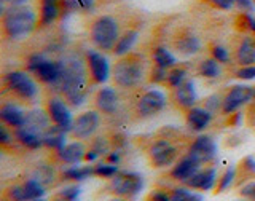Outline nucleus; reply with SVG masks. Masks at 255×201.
Returning a JSON list of instances; mask_svg holds the SVG:
<instances>
[{
	"label": "nucleus",
	"instance_id": "obj_47",
	"mask_svg": "<svg viewBox=\"0 0 255 201\" xmlns=\"http://www.w3.org/2000/svg\"><path fill=\"white\" fill-rule=\"evenodd\" d=\"M14 139V134L13 131L8 130V126L6 125H2L0 126V142H2V146H10V144L13 142Z\"/></svg>",
	"mask_w": 255,
	"mask_h": 201
},
{
	"label": "nucleus",
	"instance_id": "obj_15",
	"mask_svg": "<svg viewBox=\"0 0 255 201\" xmlns=\"http://www.w3.org/2000/svg\"><path fill=\"white\" fill-rule=\"evenodd\" d=\"M230 53L239 67L255 64V34H238Z\"/></svg>",
	"mask_w": 255,
	"mask_h": 201
},
{
	"label": "nucleus",
	"instance_id": "obj_4",
	"mask_svg": "<svg viewBox=\"0 0 255 201\" xmlns=\"http://www.w3.org/2000/svg\"><path fill=\"white\" fill-rule=\"evenodd\" d=\"M122 35V24L112 14H98L88 24V37L91 45L101 53L114 51Z\"/></svg>",
	"mask_w": 255,
	"mask_h": 201
},
{
	"label": "nucleus",
	"instance_id": "obj_51",
	"mask_svg": "<svg viewBox=\"0 0 255 201\" xmlns=\"http://www.w3.org/2000/svg\"><path fill=\"white\" fill-rule=\"evenodd\" d=\"M251 34H255V18L252 16V26H251Z\"/></svg>",
	"mask_w": 255,
	"mask_h": 201
},
{
	"label": "nucleus",
	"instance_id": "obj_32",
	"mask_svg": "<svg viewBox=\"0 0 255 201\" xmlns=\"http://www.w3.org/2000/svg\"><path fill=\"white\" fill-rule=\"evenodd\" d=\"M196 72H198V75L203 78H209V80L217 78L222 74V64L219 61H215L212 56H209V58L203 59L198 64Z\"/></svg>",
	"mask_w": 255,
	"mask_h": 201
},
{
	"label": "nucleus",
	"instance_id": "obj_34",
	"mask_svg": "<svg viewBox=\"0 0 255 201\" xmlns=\"http://www.w3.org/2000/svg\"><path fill=\"white\" fill-rule=\"evenodd\" d=\"M22 189H24V195H26L27 201L43 198V195L46 194V187L40 181H37L35 178H29V179L24 181Z\"/></svg>",
	"mask_w": 255,
	"mask_h": 201
},
{
	"label": "nucleus",
	"instance_id": "obj_48",
	"mask_svg": "<svg viewBox=\"0 0 255 201\" xmlns=\"http://www.w3.org/2000/svg\"><path fill=\"white\" fill-rule=\"evenodd\" d=\"M254 0H236V5L239 10H241L243 13H249L252 10V6H254Z\"/></svg>",
	"mask_w": 255,
	"mask_h": 201
},
{
	"label": "nucleus",
	"instance_id": "obj_28",
	"mask_svg": "<svg viewBox=\"0 0 255 201\" xmlns=\"http://www.w3.org/2000/svg\"><path fill=\"white\" fill-rule=\"evenodd\" d=\"M110 152V141L106 136H99V138L91 139L90 146L86 149V155H85V162L93 163L96 160H99L101 157L107 155Z\"/></svg>",
	"mask_w": 255,
	"mask_h": 201
},
{
	"label": "nucleus",
	"instance_id": "obj_3",
	"mask_svg": "<svg viewBox=\"0 0 255 201\" xmlns=\"http://www.w3.org/2000/svg\"><path fill=\"white\" fill-rule=\"evenodd\" d=\"M38 18L26 5L8 6L0 16V34L3 40H22L37 29Z\"/></svg>",
	"mask_w": 255,
	"mask_h": 201
},
{
	"label": "nucleus",
	"instance_id": "obj_35",
	"mask_svg": "<svg viewBox=\"0 0 255 201\" xmlns=\"http://www.w3.org/2000/svg\"><path fill=\"white\" fill-rule=\"evenodd\" d=\"M171 201H204L201 194H196V190L185 187H175L169 192Z\"/></svg>",
	"mask_w": 255,
	"mask_h": 201
},
{
	"label": "nucleus",
	"instance_id": "obj_2",
	"mask_svg": "<svg viewBox=\"0 0 255 201\" xmlns=\"http://www.w3.org/2000/svg\"><path fill=\"white\" fill-rule=\"evenodd\" d=\"M148 62L142 53L129 51L125 56H120L112 67V83L117 90L131 91L139 88L143 80L148 78Z\"/></svg>",
	"mask_w": 255,
	"mask_h": 201
},
{
	"label": "nucleus",
	"instance_id": "obj_45",
	"mask_svg": "<svg viewBox=\"0 0 255 201\" xmlns=\"http://www.w3.org/2000/svg\"><path fill=\"white\" fill-rule=\"evenodd\" d=\"M58 197L64 198V200H67V201H77L78 197H80V189L77 186H70V187H66V189H62Z\"/></svg>",
	"mask_w": 255,
	"mask_h": 201
},
{
	"label": "nucleus",
	"instance_id": "obj_44",
	"mask_svg": "<svg viewBox=\"0 0 255 201\" xmlns=\"http://www.w3.org/2000/svg\"><path fill=\"white\" fill-rule=\"evenodd\" d=\"M236 77L239 80H246V82H251V80H255V64L252 66H243L236 70Z\"/></svg>",
	"mask_w": 255,
	"mask_h": 201
},
{
	"label": "nucleus",
	"instance_id": "obj_6",
	"mask_svg": "<svg viewBox=\"0 0 255 201\" xmlns=\"http://www.w3.org/2000/svg\"><path fill=\"white\" fill-rule=\"evenodd\" d=\"M3 90L11 96L13 101L21 104H30L37 99L38 86L35 77L24 70H11L2 78Z\"/></svg>",
	"mask_w": 255,
	"mask_h": 201
},
{
	"label": "nucleus",
	"instance_id": "obj_23",
	"mask_svg": "<svg viewBox=\"0 0 255 201\" xmlns=\"http://www.w3.org/2000/svg\"><path fill=\"white\" fill-rule=\"evenodd\" d=\"M203 168V165L198 162L196 158H193L191 155L185 154L183 157H180L177 160V163H175L171 171H169V176L177 182H183L185 184L191 176H193L195 173H198L199 170Z\"/></svg>",
	"mask_w": 255,
	"mask_h": 201
},
{
	"label": "nucleus",
	"instance_id": "obj_29",
	"mask_svg": "<svg viewBox=\"0 0 255 201\" xmlns=\"http://www.w3.org/2000/svg\"><path fill=\"white\" fill-rule=\"evenodd\" d=\"M151 61H153L155 66L166 69V70H169L174 66H177V58H175L174 53L169 50V48H166L163 45H158L151 50Z\"/></svg>",
	"mask_w": 255,
	"mask_h": 201
},
{
	"label": "nucleus",
	"instance_id": "obj_5",
	"mask_svg": "<svg viewBox=\"0 0 255 201\" xmlns=\"http://www.w3.org/2000/svg\"><path fill=\"white\" fill-rule=\"evenodd\" d=\"M180 142L172 136L166 134H159L148 141L145 147V157L150 166L155 168V170H164V168L174 166L180 158Z\"/></svg>",
	"mask_w": 255,
	"mask_h": 201
},
{
	"label": "nucleus",
	"instance_id": "obj_17",
	"mask_svg": "<svg viewBox=\"0 0 255 201\" xmlns=\"http://www.w3.org/2000/svg\"><path fill=\"white\" fill-rule=\"evenodd\" d=\"M93 104H94V109L98 110L101 115L114 117L118 112L122 101H120V94L117 91V88L104 86L94 93Z\"/></svg>",
	"mask_w": 255,
	"mask_h": 201
},
{
	"label": "nucleus",
	"instance_id": "obj_57",
	"mask_svg": "<svg viewBox=\"0 0 255 201\" xmlns=\"http://www.w3.org/2000/svg\"><path fill=\"white\" fill-rule=\"evenodd\" d=\"M254 3H255V0H254Z\"/></svg>",
	"mask_w": 255,
	"mask_h": 201
},
{
	"label": "nucleus",
	"instance_id": "obj_25",
	"mask_svg": "<svg viewBox=\"0 0 255 201\" xmlns=\"http://www.w3.org/2000/svg\"><path fill=\"white\" fill-rule=\"evenodd\" d=\"M14 139L18 141L22 147H26L29 150H37L43 146V133H40L30 126H22L18 130H13Z\"/></svg>",
	"mask_w": 255,
	"mask_h": 201
},
{
	"label": "nucleus",
	"instance_id": "obj_1",
	"mask_svg": "<svg viewBox=\"0 0 255 201\" xmlns=\"http://www.w3.org/2000/svg\"><path fill=\"white\" fill-rule=\"evenodd\" d=\"M62 64V75L59 83L56 85L59 88L62 98L74 107L82 106L86 101L88 82H90V74H88L85 58H66L61 59Z\"/></svg>",
	"mask_w": 255,
	"mask_h": 201
},
{
	"label": "nucleus",
	"instance_id": "obj_9",
	"mask_svg": "<svg viewBox=\"0 0 255 201\" xmlns=\"http://www.w3.org/2000/svg\"><path fill=\"white\" fill-rule=\"evenodd\" d=\"M255 99V88L246 85H233L223 93L222 99V114L233 115L239 112L247 104H251Z\"/></svg>",
	"mask_w": 255,
	"mask_h": 201
},
{
	"label": "nucleus",
	"instance_id": "obj_13",
	"mask_svg": "<svg viewBox=\"0 0 255 201\" xmlns=\"http://www.w3.org/2000/svg\"><path fill=\"white\" fill-rule=\"evenodd\" d=\"M38 24L37 27H48L58 21L69 8L74 5L72 0H37Z\"/></svg>",
	"mask_w": 255,
	"mask_h": 201
},
{
	"label": "nucleus",
	"instance_id": "obj_38",
	"mask_svg": "<svg viewBox=\"0 0 255 201\" xmlns=\"http://www.w3.org/2000/svg\"><path fill=\"white\" fill-rule=\"evenodd\" d=\"M209 53L211 56L215 59V61H219L220 64H228L231 61V53L227 46H223L220 43H212L209 46Z\"/></svg>",
	"mask_w": 255,
	"mask_h": 201
},
{
	"label": "nucleus",
	"instance_id": "obj_12",
	"mask_svg": "<svg viewBox=\"0 0 255 201\" xmlns=\"http://www.w3.org/2000/svg\"><path fill=\"white\" fill-rule=\"evenodd\" d=\"M67 104L69 102L61 96H51L45 102V110L50 115L53 125L59 126L64 131L69 133L72 130V125H74V117H72V112Z\"/></svg>",
	"mask_w": 255,
	"mask_h": 201
},
{
	"label": "nucleus",
	"instance_id": "obj_30",
	"mask_svg": "<svg viewBox=\"0 0 255 201\" xmlns=\"http://www.w3.org/2000/svg\"><path fill=\"white\" fill-rule=\"evenodd\" d=\"M94 176V166H78L74 165L70 168H66L62 171V179L72 181V182H83L88 178H93Z\"/></svg>",
	"mask_w": 255,
	"mask_h": 201
},
{
	"label": "nucleus",
	"instance_id": "obj_39",
	"mask_svg": "<svg viewBox=\"0 0 255 201\" xmlns=\"http://www.w3.org/2000/svg\"><path fill=\"white\" fill-rule=\"evenodd\" d=\"M118 165H112L107 162H99L94 166V176L98 178H104V179H112L114 176L118 173Z\"/></svg>",
	"mask_w": 255,
	"mask_h": 201
},
{
	"label": "nucleus",
	"instance_id": "obj_56",
	"mask_svg": "<svg viewBox=\"0 0 255 201\" xmlns=\"http://www.w3.org/2000/svg\"><path fill=\"white\" fill-rule=\"evenodd\" d=\"M145 201H155V200H153V198H150V197H148V198H147Z\"/></svg>",
	"mask_w": 255,
	"mask_h": 201
},
{
	"label": "nucleus",
	"instance_id": "obj_43",
	"mask_svg": "<svg viewBox=\"0 0 255 201\" xmlns=\"http://www.w3.org/2000/svg\"><path fill=\"white\" fill-rule=\"evenodd\" d=\"M239 197L247 201H255V179L246 182L239 187Z\"/></svg>",
	"mask_w": 255,
	"mask_h": 201
},
{
	"label": "nucleus",
	"instance_id": "obj_11",
	"mask_svg": "<svg viewBox=\"0 0 255 201\" xmlns=\"http://www.w3.org/2000/svg\"><path fill=\"white\" fill-rule=\"evenodd\" d=\"M101 126V114L98 110H85L74 118V125L69 134L77 141L93 139V136L98 133Z\"/></svg>",
	"mask_w": 255,
	"mask_h": 201
},
{
	"label": "nucleus",
	"instance_id": "obj_42",
	"mask_svg": "<svg viewBox=\"0 0 255 201\" xmlns=\"http://www.w3.org/2000/svg\"><path fill=\"white\" fill-rule=\"evenodd\" d=\"M222 99H223V96L220 94H211L209 98H206L203 101V107H206L207 110H211L212 114H215L217 110H222Z\"/></svg>",
	"mask_w": 255,
	"mask_h": 201
},
{
	"label": "nucleus",
	"instance_id": "obj_7",
	"mask_svg": "<svg viewBox=\"0 0 255 201\" xmlns=\"http://www.w3.org/2000/svg\"><path fill=\"white\" fill-rule=\"evenodd\" d=\"M143 189L142 176L132 171H118L114 178L109 179V190L120 198H134Z\"/></svg>",
	"mask_w": 255,
	"mask_h": 201
},
{
	"label": "nucleus",
	"instance_id": "obj_41",
	"mask_svg": "<svg viewBox=\"0 0 255 201\" xmlns=\"http://www.w3.org/2000/svg\"><path fill=\"white\" fill-rule=\"evenodd\" d=\"M166 75H167V70L166 69H161L158 66H150V70H148V82L151 83H163L164 85V80H166Z\"/></svg>",
	"mask_w": 255,
	"mask_h": 201
},
{
	"label": "nucleus",
	"instance_id": "obj_54",
	"mask_svg": "<svg viewBox=\"0 0 255 201\" xmlns=\"http://www.w3.org/2000/svg\"><path fill=\"white\" fill-rule=\"evenodd\" d=\"M112 201H126V200H125V198H120V197H118V198H115V200H112Z\"/></svg>",
	"mask_w": 255,
	"mask_h": 201
},
{
	"label": "nucleus",
	"instance_id": "obj_26",
	"mask_svg": "<svg viewBox=\"0 0 255 201\" xmlns=\"http://www.w3.org/2000/svg\"><path fill=\"white\" fill-rule=\"evenodd\" d=\"M139 38V29L137 27H128L125 32H122V35H120L118 42L114 48V53L115 56H125L128 54L129 51H132V46L135 45V42H137Z\"/></svg>",
	"mask_w": 255,
	"mask_h": 201
},
{
	"label": "nucleus",
	"instance_id": "obj_14",
	"mask_svg": "<svg viewBox=\"0 0 255 201\" xmlns=\"http://www.w3.org/2000/svg\"><path fill=\"white\" fill-rule=\"evenodd\" d=\"M83 58L86 62V69H88V74H90L91 83L94 85L106 83L112 74V69L109 66V61L106 56L98 50H88Z\"/></svg>",
	"mask_w": 255,
	"mask_h": 201
},
{
	"label": "nucleus",
	"instance_id": "obj_10",
	"mask_svg": "<svg viewBox=\"0 0 255 201\" xmlns=\"http://www.w3.org/2000/svg\"><path fill=\"white\" fill-rule=\"evenodd\" d=\"M172 50L180 56H195L201 51V40L198 34L190 26H179L175 27L174 34L171 37Z\"/></svg>",
	"mask_w": 255,
	"mask_h": 201
},
{
	"label": "nucleus",
	"instance_id": "obj_46",
	"mask_svg": "<svg viewBox=\"0 0 255 201\" xmlns=\"http://www.w3.org/2000/svg\"><path fill=\"white\" fill-rule=\"evenodd\" d=\"M8 197H10L11 201H27L26 195H24V189H22V184L21 186H13L8 190Z\"/></svg>",
	"mask_w": 255,
	"mask_h": 201
},
{
	"label": "nucleus",
	"instance_id": "obj_31",
	"mask_svg": "<svg viewBox=\"0 0 255 201\" xmlns=\"http://www.w3.org/2000/svg\"><path fill=\"white\" fill-rule=\"evenodd\" d=\"M187 80H188V67L182 66V64H177V66H174L172 69L167 70L164 85L169 88V90H174V88H177L182 83H185Z\"/></svg>",
	"mask_w": 255,
	"mask_h": 201
},
{
	"label": "nucleus",
	"instance_id": "obj_20",
	"mask_svg": "<svg viewBox=\"0 0 255 201\" xmlns=\"http://www.w3.org/2000/svg\"><path fill=\"white\" fill-rule=\"evenodd\" d=\"M32 75H34L35 80H38L40 83L56 86L59 83L61 75H62V64H61V61L45 58L38 64V67L32 72Z\"/></svg>",
	"mask_w": 255,
	"mask_h": 201
},
{
	"label": "nucleus",
	"instance_id": "obj_24",
	"mask_svg": "<svg viewBox=\"0 0 255 201\" xmlns=\"http://www.w3.org/2000/svg\"><path fill=\"white\" fill-rule=\"evenodd\" d=\"M86 149H88V146H85V142H82V141L75 139L74 142H69L64 146V149L61 152H58L59 162L67 166H74V165L82 163L86 155Z\"/></svg>",
	"mask_w": 255,
	"mask_h": 201
},
{
	"label": "nucleus",
	"instance_id": "obj_33",
	"mask_svg": "<svg viewBox=\"0 0 255 201\" xmlns=\"http://www.w3.org/2000/svg\"><path fill=\"white\" fill-rule=\"evenodd\" d=\"M255 179V158L254 157H246L239 162L236 168V184L239 186V182L243 181V184L254 181Z\"/></svg>",
	"mask_w": 255,
	"mask_h": 201
},
{
	"label": "nucleus",
	"instance_id": "obj_18",
	"mask_svg": "<svg viewBox=\"0 0 255 201\" xmlns=\"http://www.w3.org/2000/svg\"><path fill=\"white\" fill-rule=\"evenodd\" d=\"M171 102L179 110H182L183 114H185L188 109L195 107L198 102V93H196L195 83L188 78L185 83H182L180 86L171 90Z\"/></svg>",
	"mask_w": 255,
	"mask_h": 201
},
{
	"label": "nucleus",
	"instance_id": "obj_53",
	"mask_svg": "<svg viewBox=\"0 0 255 201\" xmlns=\"http://www.w3.org/2000/svg\"><path fill=\"white\" fill-rule=\"evenodd\" d=\"M51 201H67V200H64V198H61V197H54Z\"/></svg>",
	"mask_w": 255,
	"mask_h": 201
},
{
	"label": "nucleus",
	"instance_id": "obj_49",
	"mask_svg": "<svg viewBox=\"0 0 255 201\" xmlns=\"http://www.w3.org/2000/svg\"><path fill=\"white\" fill-rule=\"evenodd\" d=\"M120 160H122V155H120V152H109V154L106 155V158H104V162L112 163V165H118Z\"/></svg>",
	"mask_w": 255,
	"mask_h": 201
},
{
	"label": "nucleus",
	"instance_id": "obj_52",
	"mask_svg": "<svg viewBox=\"0 0 255 201\" xmlns=\"http://www.w3.org/2000/svg\"><path fill=\"white\" fill-rule=\"evenodd\" d=\"M251 112H252V114L255 115V99H254V102L251 104Z\"/></svg>",
	"mask_w": 255,
	"mask_h": 201
},
{
	"label": "nucleus",
	"instance_id": "obj_22",
	"mask_svg": "<svg viewBox=\"0 0 255 201\" xmlns=\"http://www.w3.org/2000/svg\"><path fill=\"white\" fill-rule=\"evenodd\" d=\"M185 123L191 133H203L207 130L214 118V114L203 106H195L188 109L185 114Z\"/></svg>",
	"mask_w": 255,
	"mask_h": 201
},
{
	"label": "nucleus",
	"instance_id": "obj_55",
	"mask_svg": "<svg viewBox=\"0 0 255 201\" xmlns=\"http://www.w3.org/2000/svg\"><path fill=\"white\" fill-rule=\"evenodd\" d=\"M32 201H45L43 198H38V200H32Z\"/></svg>",
	"mask_w": 255,
	"mask_h": 201
},
{
	"label": "nucleus",
	"instance_id": "obj_19",
	"mask_svg": "<svg viewBox=\"0 0 255 201\" xmlns=\"http://www.w3.org/2000/svg\"><path fill=\"white\" fill-rule=\"evenodd\" d=\"M217 168L214 165L203 166L198 173H195L191 178L185 182V186L196 192H211L217 186Z\"/></svg>",
	"mask_w": 255,
	"mask_h": 201
},
{
	"label": "nucleus",
	"instance_id": "obj_50",
	"mask_svg": "<svg viewBox=\"0 0 255 201\" xmlns=\"http://www.w3.org/2000/svg\"><path fill=\"white\" fill-rule=\"evenodd\" d=\"M2 2L8 6H18V5H26L29 0H2Z\"/></svg>",
	"mask_w": 255,
	"mask_h": 201
},
{
	"label": "nucleus",
	"instance_id": "obj_36",
	"mask_svg": "<svg viewBox=\"0 0 255 201\" xmlns=\"http://www.w3.org/2000/svg\"><path fill=\"white\" fill-rule=\"evenodd\" d=\"M233 184H236V168L235 166H228L225 171L222 173V176L217 181V186H215V194L220 195L223 192H227Z\"/></svg>",
	"mask_w": 255,
	"mask_h": 201
},
{
	"label": "nucleus",
	"instance_id": "obj_8",
	"mask_svg": "<svg viewBox=\"0 0 255 201\" xmlns=\"http://www.w3.org/2000/svg\"><path fill=\"white\" fill-rule=\"evenodd\" d=\"M167 104V98L159 90H147L143 91L132 106V114L140 120L151 118L161 114Z\"/></svg>",
	"mask_w": 255,
	"mask_h": 201
},
{
	"label": "nucleus",
	"instance_id": "obj_40",
	"mask_svg": "<svg viewBox=\"0 0 255 201\" xmlns=\"http://www.w3.org/2000/svg\"><path fill=\"white\" fill-rule=\"evenodd\" d=\"M199 2L219 11H228L230 8L236 5V0H199Z\"/></svg>",
	"mask_w": 255,
	"mask_h": 201
},
{
	"label": "nucleus",
	"instance_id": "obj_21",
	"mask_svg": "<svg viewBox=\"0 0 255 201\" xmlns=\"http://www.w3.org/2000/svg\"><path fill=\"white\" fill-rule=\"evenodd\" d=\"M0 120H2L3 125L11 128V130H18V128H22L26 125L27 112L16 101H8L3 102L2 107H0Z\"/></svg>",
	"mask_w": 255,
	"mask_h": 201
},
{
	"label": "nucleus",
	"instance_id": "obj_37",
	"mask_svg": "<svg viewBox=\"0 0 255 201\" xmlns=\"http://www.w3.org/2000/svg\"><path fill=\"white\" fill-rule=\"evenodd\" d=\"M32 178H35L37 181L42 182L45 187H48L54 182V170L51 166H37L34 170V174H32Z\"/></svg>",
	"mask_w": 255,
	"mask_h": 201
},
{
	"label": "nucleus",
	"instance_id": "obj_27",
	"mask_svg": "<svg viewBox=\"0 0 255 201\" xmlns=\"http://www.w3.org/2000/svg\"><path fill=\"white\" fill-rule=\"evenodd\" d=\"M66 134L67 131H64L62 128L51 125L43 133V146L54 152H61L64 146H66Z\"/></svg>",
	"mask_w": 255,
	"mask_h": 201
},
{
	"label": "nucleus",
	"instance_id": "obj_16",
	"mask_svg": "<svg viewBox=\"0 0 255 201\" xmlns=\"http://www.w3.org/2000/svg\"><path fill=\"white\" fill-rule=\"evenodd\" d=\"M217 152H219L217 144H215V141L211 138V136L201 134V136H198L196 139L191 141L187 154L196 158L203 166H206V165H212L215 162Z\"/></svg>",
	"mask_w": 255,
	"mask_h": 201
}]
</instances>
